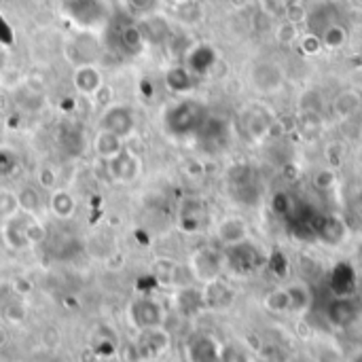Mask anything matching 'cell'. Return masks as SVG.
I'll return each instance as SVG.
<instances>
[{
	"label": "cell",
	"mask_w": 362,
	"mask_h": 362,
	"mask_svg": "<svg viewBox=\"0 0 362 362\" xmlns=\"http://www.w3.org/2000/svg\"><path fill=\"white\" fill-rule=\"evenodd\" d=\"M208 117L210 115L202 102L191 100V98H182L163 110V129L172 138H180V140L193 138L199 134V129L204 127Z\"/></svg>",
	"instance_id": "6da1fadb"
},
{
	"label": "cell",
	"mask_w": 362,
	"mask_h": 362,
	"mask_svg": "<svg viewBox=\"0 0 362 362\" xmlns=\"http://www.w3.org/2000/svg\"><path fill=\"white\" fill-rule=\"evenodd\" d=\"M187 269H189L191 278L202 286L216 282L223 278V274L227 269L225 267V250H218L212 246H202L189 257Z\"/></svg>",
	"instance_id": "7a4b0ae2"
},
{
	"label": "cell",
	"mask_w": 362,
	"mask_h": 362,
	"mask_svg": "<svg viewBox=\"0 0 362 362\" xmlns=\"http://www.w3.org/2000/svg\"><path fill=\"white\" fill-rule=\"evenodd\" d=\"M127 322L138 333L163 327V322H165V308L161 305V301H157L153 297H136L127 305Z\"/></svg>",
	"instance_id": "3957f363"
},
{
	"label": "cell",
	"mask_w": 362,
	"mask_h": 362,
	"mask_svg": "<svg viewBox=\"0 0 362 362\" xmlns=\"http://www.w3.org/2000/svg\"><path fill=\"white\" fill-rule=\"evenodd\" d=\"M64 55L74 68L85 66V64H95L102 57V42L98 40L95 34L83 30V32H76L70 38H66Z\"/></svg>",
	"instance_id": "277c9868"
},
{
	"label": "cell",
	"mask_w": 362,
	"mask_h": 362,
	"mask_svg": "<svg viewBox=\"0 0 362 362\" xmlns=\"http://www.w3.org/2000/svg\"><path fill=\"white\" fill-rule=\"evenodd\" d=\"M138 125V117L136 110L129 104H110L102 110L100 121H98V129L110 132L119 138H129L136 132Z\"/></svg>",
	"instance_id": "5b68a950"
},
{
	"label": "cell",
	"mask_w": 362,
	"mask_h": 362,
	"mask_svg": "<svg viewBox=\"0 0 362 362\" xmlns=\"http://www.w3.org/2000/svg\"><path fill=\"white\" fill-rule=\"evenodd\" d=\"M172 346V337L163 327L157 329H148V331H140L132 350L136 352L138 361H155L159 356H163Z\"/></svg>",
	"instance_id": "8992f818"
},
{
	"label": "cell",
	"mask_w": 362,
	"mask_h": 362,
	"mask_svg": "<svg viewBox=\"0 0 362 362\" xmlns=\"http://www.w3.org/2000/svg\"><path fill=\"white\" fill-rule=\"evenodd\" d=\"M259 265H261V252L257 246L250 244V240L240 246L225 248V267L229 272L238 276H246L259 269Z\"/></svg>",
	"instance_id": "52a82bcc"
},
{
	"label": "cell",
	"mask_w": 362,
	"mask_h": 362,
	"mask_svg": "<svg viewBox=\"0 0 362 362\" xmlns=\"http://www.w3.org/2000/svg\"><path fill=\"white\" fill-rule=\"evenodd\" d=\"M106 165H108L110 180L112 182H119V185H132L142 174V161L129 148H123L117 157H112L110 161H106Z\"/></svg>",
	"instance_id": "ba28073f"
},
{
	"label": "cell",
	"mask_w": 362,
	"mask_h": 362,
	"mask_svg": "<svg viewBox=\"0 0 362 362\" xmlns=\"http://www.w3.org/2000/svg\"><path fill=\"white\" fill-rule=\"evenodd\" d=\"M250 83L261 93H276L284 85V70L274 59H261L250 70Z\"/></svg>",
	"instance_id": "9c48e42d"
},
{
	"label": "cell",
	"mask_w": 362,
	"mask_h": 362,
	"mask_svg": "<svg viewBox=\"0 0 362 362\" xmlns=\"http://www.w3.org/2000/svg\"><path fill=\"white\" fill-rule=\"evenodd\" d=\"M36 216L28 214V212H17L15 216L2 221V240L6 244L8 250L13 252H21V250H28L30 244H28V227L30 223L34 221Z\"/></svg>",
	"instance_id": "30bf717a"
},
{
	"label": "cell",
	"mask_w": 362,
	"mask_h": 362,
	"mask_svg": "<svg viewBox=\"0 0 362 362\" xmlns=\"http://www.w3.org/2000/svg\"><path fill=\"white\" fill-rule=\"evenodd\" d=\"M214 235L221 242V246L231 248V246H240V244L248 242L250 240V229H248V223L242 216H225L216 225Z\"/></svg>",
	"instance_id": "8fae6325"
},
{
	"label": "cell",
	"mask_w": 362,
	"mask_h": 362,
	"mask_svg": "<svg viewBox=\"0 0 362 362\" xmlns=\"http://www.w3.org/2000/svg\"><path fill=\"white\" fill-rule=\"evenodd\" d=\"M191 362H223V348L210 335H195L187 348Z\"/></svg>",
	"instance_id": "7c38bea8"
},
{
	"label": "cell",
	"mask_w": 362,
	"mask_h": 362,
	"mask_svg": "<svg viewBox=\"0 0 362 362\" xmlns=\"http://www.w3.org/2000/svg\"><path fill=\"white\" fill-rule=\"evenodd\" d=\"M202 293H204V305L206 310H214V312H223V310H229L233 299H235V293L229 284L221 280L216 282H210L206 286H202Z\"/></svg>",
	"instance_id": "4fadbf2b"
},
{
	"label": "cell",
	"mask_w": 362,
	"mask_h": 362,
	"mask_svg": "<svg viewBox=\"0 0 362 362\" xmlns=\"http://www.w3.org/2000/svg\"><path fill=\"white\" fill-rule=\"evenodd\" d=\"M206 221V206L195 199V197H189L180 204V210H178V225L185 233H197L202 229Z\"/></svg>",
	"instance_id": "5bb4252c"
},
{
	"label": "cell",
	"mask_w": 362,
	"mask_h": 362,
	"mask_svg": "<svg viewBox=\"0 0 362 362\" xmlns=\"http://www.w3.org/2000/svg\"><path fill=\"white\" fill-rule=\"evenodd\" d=\"M140 30H142V36L146 42H153V45H163L170 40L172 36V28H170V21L159 15V13H153V15H146L140 19Z\"/></svg>",
	"instance_id": "9a60e30c"
},
{
	"label": "cell",
	"mask_w": 362,
	"mask_h": 362,
	"mask_svg": "<svg viewBox=\"0 0 362 362\" xmlns=\"http://www.w3.org/2000/svg\"><path fill=\"white\" fill-rule=\"evenodd\" d=\"M102 83H104V76H102V70L95 64H85V66L74 68L72 85H74V89L81 95H89L91 98L100 89Z\"/></svg>",
	"instance_id": "2e32d148"
},
{
	"label": "cell",
	"mask_w": 362,
	"mask_h": 362,
	"mask_svg": "<svg viewBox=\"0 0 362 362\" xmlns=\"http://www.w3.org/2000/svg\"><path fill=\"white\" fill-rule=\"evenodd\" d=\"M174 308L178 310V314H182L187 318H193L199 312H204L206 305H204V293H202V288L180 286L176 291V295H174Z\"/></svg>",
	"instance_id": "e0dca14e"
},
{
	"label": "cell",
	"mask_w": 362,
	"mask_h": 362,
	"mask_svg": "<svg viewBox=\"0 0 362 362\" xmlns=\"http://www.w3.org/2000/svg\"><path fill=\"white\" fill-rule=\"evenodd\" d=\"M214 64H216V51L210 45H195L185 57V66L193 76L208 74L214 68Z\"/></svg>",
	"instance_id": "ac0fdd59"
},
{
	"label": "cell",
	"mask_w": 362,
	"mask_h": 362,
	"mask_svg": "<svg viewBox=\"0 0 362 362\" xmlns=\"http://www.w3.org/2000/svg\"><path fill=\"white\" fill-rule=\"evenodd\" d=\"M333 115L337 119H352L362 110V93L354 87L341 89L335 98H333Z\"/></svg>",
	"instance_id": "d6986e66"
},
{
	"label": "cell",
	"mask_w": 362,
	"mask_h": 362,
	"mask_svg": "<svg viewBox=\"0 0 362 362\" xmlns=\"http://www.w3.org/2000/svg\"><path fill=\"white\" fill-rule=\"evenodd\" d=\"M163 81H165V87L174 95H187L195 87V76L189 72L187 66H172V68H168Z\"/></svg>",
	"instance_id": "ffe728a7"
},
{
	"label": "cell",
	"mask_w": 362,
	"mask_h": 362,
	"mask_svg": "<svg viewBox=\"0 0 362 362\" xmlns=\"http://www.w3.org/2000/svg\"><path fill=\"white\" fill-rule=\"evenodd\" d=\"M286 293H288V299H291V314L303 316V314H308L312 310L314 295H312V288L305 282L295 280V282L286 284Z\"/></svg>",
	"instance_id": "44dd1931"
},
{
	"label": "cell",
	"mask_w": 362,
	"mask_h": 362,
	"mask_svg": "<svg viewBox=\"0 0 362 362\" xmlns=\"http://www.w3.org/2000/svg\"><path fill=\"white\" fill-rule=\"evenodd\" d=\"M49 210L55 218L70 221L76 212V199L70 191L55 189V191H51V197H49Z\"/></svg>",
	"instance_id": "7402d4cb"
},
{
	"label": "cell",
	"mask_w": 362,
	"mask_h": 362,
	"mask_svg": "<svg viewBox=\"0 0 362 362\" xmlns=\"http://www.w3.org/2000/svg\"><path fill=\"white\" fill-rule=\"evenodd\" d=\"M123 138L110 134V132H104V129H98L95 138H93V151L95 155L102 159V161H110L112 157H117L121 151H123Z\"/></svg>",
	"instance_id": "603a6c76"
},
{
	"label": "cell",
	"mask_w": 362,
	"mask_h": 362,
	"mask_svg": "<svg viewBox=\"0 0 362 362\" xmlns=\"http://www.w3.org/2000/svg\"><path fill=\"white\" fill-rule=\"evenodd\" d=\"M246 119V132L252 140H263L267 136V132L272 129L274 125V119L269 117L267 110L263 108H252L244 115Z\"/></svg>",
	"instance_id": "cb8c5ba5"
},
{
	"label": "cell",
	"mask_w": 362,
	"mask_h": 362,
	"mask_svg": "<svg viewBox=\"0 0 362 362\" xmlns=\"http://www.w3.org/2000/svg\"><path fill=\"white\" fill-rule=\"evenodd\" d=\"M87 252L95 259H110L117 255V240L108 231H95L87 240Z\"/></svg>",
	"instance_id": "d4e9b609"
},
{
	"label": "cell",
	"mask_w": 362,
	"mask_h": 362,
	"mask_svg": "<svg viewBox=\"0 0 362 362\" xmlns=\"http://www.w3.org/2000/svg\"><path fill=\"white\" fill-rule=\"evenodd\" d=\"M119 40H121V47L127 51V53H140L146 45L144 36H142V30L138 23H127L121 28L119 32Z\"/></svg>",
	"instance_id": "484cf974"
},
{
	"label": "cell",
	"mask_w": 362,
	"mask_h": 362,
	"mask_svg": "<svg viewBox=\"0 0 362 362\" xmlns=\"http://www.w3.org/2000/svg\"><path fill=\"white\" fill-rule=\"evenodd\" d=\"M17 202H19V210L21 212H28L32 216H38L40 208H42V199H40V193L34 185H23L19 187L17 191Z\"/></svg>",
	"instance_id": "4316f807"
},
{
	"label": "cell",
	"mask_w": 362,
	"mask_h": 362,
	"mask_svg": "<svg viewBox=\"0 0 362 362\" xmlns=\"http://www.w3.org/2000/svg\"><path fill=\"white\" fill-rule=\"evenodd\" d=\"M318 36L325 49H341L348 42V30L337 21H331L329 25H325Z\"/></svg>",
	"instance_id": "83f0119b"
},
{
	"label": "cell",
	"mask_w": 362,
	"mask_h": 362,
	"mask_svg": "<svg viewBox=\"0 0 362 362\" xmlns=\"http://www.w3.org/2000/svg\"><path fill=\"white\" fill-rule=\"evenodd\" d=\"M263 305L272 314H291V299H288L286 286H278L269 291L263 299Z\"/></svg>",
	"instance_id": "f1b7e54d"
},
{
	"label": "cell",
	"mask_w": 362,
	"mask_h": 362,
	"mask_svg": "<svg viewBox=\"0 0 362 362\" xmlns=\"http://www.w3.org/2000/svg\"><path fill=\"white\" fill-rule=\"evenodd\" d=\"M57 140H59V144L64 146V151H66L68 155H78L81 148H83V144H85L81 129L74 127V125H64V127L59 129Z\"/></svg>",
	"instance_id": "f546056e"
},
{
	"label": "cell",
	"mask_w": 362,
	"mask_h": 362,
	"mask_svg": "<svg viewBox=\"0 0 362 362\" xmlns=\"http://www.w3.org/2000/svg\"><path fill=\"white\" fill-rule=\"evenodd\" d=\"M178 263L172 259H157L153 263V274L157 278V282H161L163 286L176 284V276H178Z\"/></svg>",
	"instance_id": "4dcf8cb0"
},
{
	"label": "cell",
	"mask_w": 362,
	"mask_h": 362,
	"mask_svg": "<svg viewBox=\"0 0 362 362\" xmlns=\"http://www.w3.org/2000/svg\"><path fill=\"white\" fill-rule=\"evenodd\" d=\"M19 170V155L15 148L0 144V178H11Z\"/></svg>",
	"instance_id": "1f68e13d"
},
{
	"label": "cell",
	"mask_w": 362,
	"mask_h": 362,
	"mask_svg": "<svg viewBox=\"0 0 362 362\" xmlns=\"http://www.w3.org/2000/svg\"><path fill=\"white\" fill-rule=\"evenodd\" d=\"M301 38V32H299V25L291 19H284L276 25V40L282 42V45H295L299 42Z\"/></svg>",
	"instance_id": "d6a6232c"
},
{
	"label": "cell",
	"mask_w": 362,
	"mask_h": 362,
	"mask_svg": "<svg viewBox=\"0 0 362 362\" xmlns=\"http://www.w3.org/2000/svg\"><path fill=\"white\" fill-rule=\"evenodd\" d=\"M19 212L17 193L11 189H0V221H6Z\"/></svg>",
	"instance_id": "836d02e7"
},
{
	"label": "cell",
	"mask_w": 362,
	"mask_h": 362,
	"mask_svg": "<svg viewBox=\"0 0 362 362\" xmlns=\"http://www.w3.org/2000/svg\"><path fill=\"white\" fill-rule=\"evenodd\" d=\"M2 316H4V320L11 322V325H21V322L25 320V316H28V308H25L23 301L13 299V301H8V303L4 305Z\"/></svg>",
	"instance_id": "e575fe53"
},
{
	"label": "cell",
	"mask_w": 362,
	"mask_h": 362,
	"mask_svg": "<svg viewBox=\"0 0 362 362\" xmlns=\"http://www.w3.org/2000/svg\"><path fill=\"white\" fill-rule=\"evenodd\" d=\"M125 6L132 15L136 17H146V15H153L157 13V6H159V0H125Z\"/></svg>",
	"instance_id": "d590c367"
},
{
	"label": "cell",
	"mask_w": 362,
	"mask_h": 362,
	"mask_svg": "<svg viewBox=\"0 0 362 362\" xmlns=\"http://www.w3.org/2000/svg\"><path fill=\"white\" fill-rule=\"evenodd\" d=\"M36 182L45 191H55L57 189V172L51 165H40L36 172Z\"/></svg>",
	"instance_id": "8d00e7d4"
},
{
	"label": "cell",
	"mask_w": 362,
	"mask_h": 362,
	"mask_svg": "<svg viewBox=\"0 0 362 362\" xmlns=\"http://www.w3.org/2000/svg\"><path fill=\"white\" fill-rule=\"evenodd\" d=\"M299 47H301V51L303 53H308V55H316V53H320L325 47H322V40H320V36L318 34H314V32H308V34H303L301 38H299Z\"/></svg>",
	"instance_id": "74e56055"
},
{
	"label": "cell",
	"mask_w": 362,
	"mask_h": 362,
	"mask_svg": "<svg viewBox=\"0 0 362 362\" xmlns=\"http://www.w3.org/2000/svg\"><path fill=\"white\" fill-rule=\"evenodd\" d=\"M28 244H30V248L32 246H40L45 240H47V227L38 221V218H34L32 223H30V227H28Z\"/></svg>",
	"instance_id": "f35d334b"
},
{
	"label": "cell",
	"mask_w": 362,
	"mask_h": 362,
	"mask_svg": "<svg viewBox=\"0 0 362 362\" xmlns=\"http://www.w3.org/2000/svg\"><path fill=\"white\" fill-rule=\"evenodd\" d=\"M335 180L337 178H335V174H333L331 168H322V170H318L314 174V187L320 189V191H331L335 187Z\"/></svg>",
	"instance_id": "ab89813d"
},
{
	"label": "cell",
	"mask_w": 362,
	"mask_h": 362,
	"mask_svg": "<svg viewBox=\"0 0 362 362\" xmlns=\"http://www.w3.org/2000/svg\"><path fill=\"white\" fill-rule=\"evenodd\" d=\"M93 98V102L98 104V106H110V102H112V98H115V89L108 85V83H102L100 85V89L91 95Z\"/></svg>",
	"instance_id": "60d3db41"
},
{
	"label": "cell",
	"mask_w": 362,
	"mask_h": 362,
	"mask_svg": "<svg viewBox=\"0 0 362 362\" xmlns=\"http://www.w3.org/2000/svg\"><path fill=\"white\" fill-rule=\"evenodd\" d=\"M346 362H362V348H358V350H354L350 356H348V361Z\"/></svg>",
	"instance_id": "b9f144b4"
},
{
	"label": "cell",
	"mask_w": 362,
	"mask_h": 362,
	"mask_svg": "<svg viewBox=\"0 0 362 362\" xmlns=\"http://www.w3.org/2000/svg\"><path fill=\"white\" fill-rule=\"evenodd\" d=\"M6 339H8V337H6V331H4V329L0 327V348H2L4 344H6Z\"/></svg>",
	"instance_id": "7bdbcfd3"
},
{
	"label": "cell",
	"mask_w": 362,
	"mask_h": 362,
	"mask_svg": "<svg viewBox=\"0 0 362 362\" xmlns=\"http://www.w3.org/2000/svg\"><path fill=\"white\" fill-rule=\"evenodd\" d=\"M178 4H189V2H195V0H176Z\"/></svg>",
	"instance_id": "ee69618b"
},
{
	"label": "cell",
	"mask_w": 362,
	"mask_h": 362,
	"mask_svg": "<svg viewBox=\"0 0 362 362\" xmlns=\"http://www.w3.org/2000/svg\"><path fill=\"white\" fill-rule=\"evenodd\" d=\"M0 87H2V74H0Z\"/></svg>",
	"instance_id": "f6af8a7d"
}]
</instances>
